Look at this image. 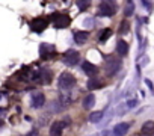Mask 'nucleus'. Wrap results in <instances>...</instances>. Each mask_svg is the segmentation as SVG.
Instances as JSON below:
<instances>
[{"mask_svg":"<svg viewBox=\"0 0 154 136\" xmlns=\"http://www.w3.org/2000/svg\"><path fill=\"white\" fill-rule=\"evenodd\" d=\"M57 85H59L60 89H69V88H72L75 85V79L69 73H62L59 76V79H57Z\"/></svg>","mask_w":154,"mask_h":136,"instance_id":"obj_1","label":"nucleus"},{"mask_svg":"<svg viewBox=\"0 0 154 136\" xmlns=\"http://www.w3.org/2000/svg\"><path fill=\"white\" fill-rule=\"evenodd\" d=\"M63 63L65 65H69V66H72V65H75L77 62H79V59H80V56H79V53H77L75 50H68L65 54H63Z\"/></svg>","mask_w":154,"mask_h":136,"instance_id":"obj_2","label":"nucleus"},{"mask_svg":"<svg viewBox=\"0 0 154 136\" xmlns=\"http://www.w3.org/2000/svg\"><path fill=\"white\" fill-rule=\"evenodd\" d=\"M116 12V6L113 2H101L100 3V14L101 15H106V17H110Z\"/></svg>","mask_w":154,"mask_h":136,"instance_id":"obj_3","label":"nucleus"},{"mask_svg":"<svg viewBox=\"0 0 154 136\" xmlns=\"http://www.w3.org/2000/svg\"><path fill=\"white\" fill-rule=\"evenodd\" d=\"M119 66H121V62L118 59H110L107 60L106 63V74L107 76H113L118 70H119Z\"/></svg>","mask_w":154,"mask_h":136,"instance_id":"obj_4","label":"nucleus"},{"mask_svg":"<svg viewBox=\"0 0 154 136\" xmlns=\"http://www.w3.org/2000/svg\"><path fill=\"white\" fill-rule=\"evenodd\" d=\"M30 103H32V107H35V109L42 107L44 103H45V97H44V94H42V92H33V94H32V100H30Z\"/></svg>","mask_w":154,"mask_h":136,"instance_id":"obj_5","label":"nucleus"},{"mask_svg":"<svg viewBox=\"0 0 154 136\" xmlns=\"http://www.w3.org/2000/svg\"><path fill=\"white\" fill-rule=\"evenodd\" d=\"M47 24H48V21H47L45 18H35L30 26H32V30H33V32L41 33V32L47 27Z\"/></svg>","mask_w":154,"mask_h":136,"instance_id":"obj_6","label":"nucleus"},{"mask_svg":"<svg viewBox=\"0 0 154 136\" xmlns=\"http://www.w3.org/2000/svg\"><path fill=\"white\" fill-rule=\"evenodd\" d=\"M128 128H130V124H128V122H119V124L115 125L113 134H115V136H124V134H127Z\"/></svg>","mask_w":154,"mask_h":136,"instance_id":"obj_7","label":"nucleus"},{"mask_svg":"<svg viewBox=\"0 0 154 136\" xmlns=\"http://www.w3.org/2000/svg\"><path fill=\"white\" fill-rule=\"evenodd\" d=\"M66 122H62V121H56L51 124V128H50V136H60L62 134V130L65 127Z\"/></svg>","mask_w":154,"mask_h":136,"instance_id":"obj_8","label":"nucleus"},{"mask_svg":"<svg viewBox=\"0 0 154 136\" xmlns=\"http://www.w3.org/2000/svg\"><path fill=\"white\" fill-rule=\"evenodd\" d=\"M51 77H53V74H51L50 70H41V71L38 73V76H36L38 80H41L42 83H47V85L51 82Z\"/></svg>","mask_w":154,"mask_h":136,"instance_id":"obj_9","label":"nucleus"},{"mask_svg":"<svg viewBox=\"0 0 154 136\" xmlns=\"http://www.w3.org/2000/svg\"><path fill=\"white\" fill-rule=\"evenodd\" d=\"M69 23H71V18L68 15H57V20L54 21V26L57 29H62V27H66Z\"/></svg>","mask_w":154,"mask_h":136,"instance_id":"obj_10","label":"nucleus"},{"mask_svg":"<svg viewBox=\"0 0 154 136\" xmlns=\"http://www.w3.org/2000/svg\"><path fill=\"white\" fill-rule=\"evenodd\" d=\"M82 68H83V71H85L88 76L97 74V71H98V68H97L94 63H91V62H83V63H82Z\"/></svg>","mask_w":154,"mask_h":136,"instance_id":"obj_11","label":"nucleus"},{"mask_svg":"<svg viewBox=\"0 0 154 136\" xmlns=\"http://www.w3.org/2000/svg\"><path fill=\"white\" fill-rule=\"evenodd\" d=\"M116 51H118V54H121V56H125L127 54V51H128V44L125 42V41H118L116 42Z\"/></svg>","mask_w":154,"mask_h":136,"instance_id":"obj_12","label":"nucleus"},{"mask_svg":"<svg viewBox=\"0 0 154 136\" xmlns=\"http://www.w3.org/2000/svg\"><path fill=\"white\" fill-rule=\"evenodd\" d=\"M151 133H154V121H146L142 125V134L149 136Z\"/></svg>","mask_w":154,"mask_h":136,"instance_id":"obj_13","label":"nucleus"},{"mask_svg":"<svg viewBox=\"0 0 154 136\" xmlns=\"http://www.w3.org/2000/svg\"><path fill=\"white\" fill-rule=\"evenodd\" d=\"M88 36H89L88 32H75V33H74V41H75L77 44L82 45V44L88 39Z\"/></svg>","mask_w":154,"mask_h":136,"instance_id":"obj_14","label":"nucleus"},{"mask_svg":"<svg viewBox=\"0 0 154 136\" xmlns=\"http://www.w3.org/2000/svg\"><path fill=\"white\" fill-rule=\"evenodd\" d=\"M94 104H95V97H94V94H88V95L85 97V100H83V107H85V109H91Z\"/></svg>","mask_w":154,"mask_h":136,"instance_id":"obj_15","label":"nucleus"},{"mask_svg":"<svg viewBox=\"0 0 154 136\" xmlns=\"http://www.w3.org/2000/svg\"><path fill=\"white\" fill-rule=\"evenodd\" d=\"M88 88H89L91 91L100 89V88H103V82H100V80H97V79H91V80L88 82Z\"/></svg>","mask_w":154,"mask_h":136,"instance_id":"obj_16","label":"nucleus"},{"mask_svg":"<svg viewBox=\"0 0 154 136\" xmlns=\"http://www.w3.org/2000/svg\"><path fill=\"white\" fill-rule=\"evenodd\" d=\"M101 119H103V112H100V110H97V112H92V113L89 115V121H91V122H94V124L100 122Z\"/></svg>","mask_w":154,"mask_h":136,"instance_id":"obj_17","label":"nucleus"},{"mask_svg":"<svg viewBox=\"0 0 154 136\" xmlns=\"http://www.w3.org/2000/svg\"><path fill=\"white\" fill-rule=\"evenodd\" d=\"M110 35H112V30H110V29H106V30H103V32H101V35H100V42H104V41H107V39L110 38Z\"/></svg>","mask_w":154,"mask_h":136,"instance_id":"obj_18","label":"nucleus"},{"mask_svg":"<svg viewBox=\"0 0 154 136\" xmlns=\"http://www.w3.org/2000/svg\"><path fill=\"white\" fill-rule=\"evenodd\" d=\"M133 11H134V3H133V2H128V3H127V8H125V11H124L125 17L131 15V14H133Z\"/></svg>","mask_w":154,"mask_h":136,"instance_id":"obj_19","label":"nucleus"},{"mask_svg":"<svg viewBox=\"0 0 154 136\" xmlns=\"http://www.w3.org/2000/svg\"><path fill=\"white\" fill-rule=\"evenodd\" d=\"M77 6H79L80 11H85L89 6V2H86V0H83V2H77Z\"/></svg>","mask_w":154,"mask_h":136,"instance_id":"obj_20","label":"nucleus"},{"mask_svg":"<svg viewBox=\"0 0 154 136\" xmlns=\"http://www.w3.org/2000/svg\"><path fill=\"white\" fill-rule=\"evenodd\" d=\"M142 6H145L146 11H152V6H154V5H152L151 2H146V0H143V2H142Z\"/></svg>","mask_w":154,"mask_h":136,"instance_id":"obj_21","label":"nucleus"},{"mask_svg":"<svg viewBox=\"0 0 154 136\" xmlns=\"http://www.w3.org/2000/svg\"><path fill=\"white\" fill-rule=\"evenodd\" d=\"M136 104H137V100H128V101H127V107H128V109L136 107Z\"/></svg>","mask_w":154,"mask_h":136,"instance_id":"obj_22","label":"nucleus"},{"mask_svg":"<svg viewBox=\"0 0 154 136\" xmlns=\"http://www.w3.org/2000/svg\"><path fill=\"white\" fill-rule=\"evenodd\" d=\"M125 30H127V23H124V24H122V29H121V33H127Z\"/></svg>","mask_w":154,"mask_h":136,"instance_id":"obj_23","label":"nucleus"},{"mask_svg":"<svg viewBox=\"0 0 154 136\" xmlns=\"http://www.w3.org/2000/svg\"><path fill=\"white\" fill-rule=\"evenodd\" d=\"M27 136H38V133H36L35 130H32V131H30V133H29Z\"/></svg>","mask_w":154,"mask_h":136,"instance_id":"obj_24","label":"nucleus"},{"mask_svg":"<svg viewBox=\"0 0 154 136\" xmlns=\"http://www.w3.org/2000/svg\"><path fill=\"white\" fill-rule=\"evenodd\" d=\"M2 125H3V119H2V118H0V127H2Z\"/></svg>","mask_w":154,"mask_h":136,"instance_id":"obj_25","label":"nucleus"},{"mask_svg":"<svg viewBox=\"0 0 154 136\" xmlns=\"http://www.w3.org/2000/svg\"><path fill=\"white\" fill-rule=\"evenodd\" d=\"M137 136H146V134H137Z\"/></svg>","mask_w":154,"mask_h":136,"instance_id":"obj_26","label":"nucleus"},{"mask_svg":"<svg viewBox=\"0 0 154 136\" xmlns=\"http://www.w3.org/2000/svg\"><path fill=\"white\" fill-rule=\"evenodd\" d=\"M95 136H97V134H95Z\"/></svg>","mask_w":154,"mask_h":136,"instance_id":"obj_27","label":"nucleus"}]
</instances>
